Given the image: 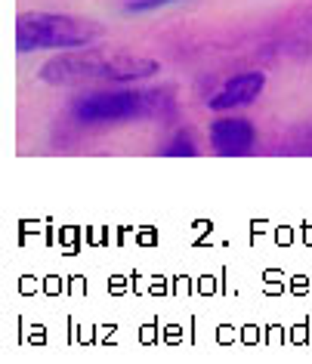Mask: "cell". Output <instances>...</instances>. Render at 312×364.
<instances>
[{"label":"cell","mask_w":312,"mask_h":364,"mask_svg":"<svg viewBox=\"0 0 312 364\" xmlns=\"http://www.w3.org/2000/svg\"><path fill=\"white\" fill-rule=\"evenodd\" d=\"M161 71L152 56H136L121 50H68L53 56L41 68V80L50 87H87V84H140Z\"/></svg>","instance_id":"1"},{"label":"cell","mask_w":312,"mask_h":364,"mask_svg":"<svg viewBox=\"0 0 312 364\" xmlns=\"http://www.w3.org/2000/svg\"><path fill=\"white\" fill-rule=\"evenodd\" d=\"M105 38V25L87 16L68 13H22L16 19V50L19 53H41V50H84L90 43Z\"/></svg>","instance_id":"2"},{"label":"cell","mask_w":312,"mask_h":364,"mask_svg":"<svg viewBox=\"0 0 312 364\" xmlns=\"http://www.w3.org/2000/svg\"><path fill=\"white\" fill-rule=\"evenodd\" d=\"M173 108L170 90H93L75 102V117L80 124H124L149 121Z\"/></svg>","instance_id":"3"},{"label":"cell","mask_w":312,"mask_h":364,"mask_svg":"<svg viewBox=\"0 0 312 364\" xmlns=\"http://www.w3.org/2000/svg\"><path fill=\"white\" fill-rule=\"evenodd\" d=\"M207 142L219 158H244L256 149V127L247 117L223 114L207 127Z\"/></svg>","instance_id":"4"},{"label":"cell","mask_w":312,"mask_h":364,"mask_svg":"<svg viewBox=\"0 0 312 364\" xmlns=\"http://www.w3.org/2000/svg\"><path fill=\"white\" fill-rule=\"evenodd\" d=\"M263 90H266L263 71H238V75H232L214 96H210L207 108L214 114H229V112H235V108L254 105L256 99L263 96Z\"/></svg>","instance_id":"5"},{"label":"cell","mask_w":312,"mask_h":364,"mask_svg":"<svg viewBox=\"0 0 312 364\" xmlns=\"http://www.w3.org/2000/svg\"><path fill=\"white\" fill-rule=\"evenodd\" d=\"M164 154H167V158H195L198 145H195V139H192V133H177L167 149H164Z\"/></svg>","instance_id":"6"},{"label":"cell","mask_w":312,"mask_h":364,"mask_svg":"<svg viewBox=\"0 0 312 364\" xmlns=\"http://www.w3.org/2000/svg\"><path fill=\"white\" fill-rule=\"evenodd\" d=\"M170 4H177V0H127L124 13L142 16V13H155V10H161V6H170Z\"/></svg>","instance_id":"7"}]
</instances>
